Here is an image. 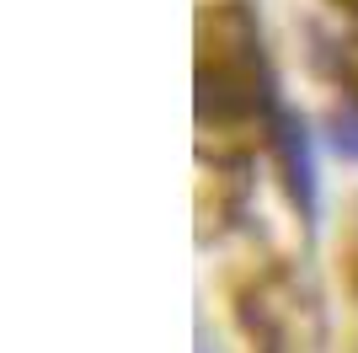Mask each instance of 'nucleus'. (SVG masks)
<instances>
[{
    "instance_id": "nucleus-1",
    "label": "nucleus",
    "mask_w": 358,
    "mask_h": 353,
    "mask_svg": "<svg viewBox=\"0 0 358 353\" xmlns=\"http://www.w3.org/2000/svg\"><path fill=\"white\" fill-rule=\"evenodd\" d=\"M198 86H203V113H241L257 118L268 107L262 86V54H257V27L241 6H214L203 11V54H198Z\"/></svg>"
},
{
    "instance_id": "nucleus-2",
    "label": "nucleus",
    "mask_w": 358,
    "mask_h": 353,
    "mask_svg": "<svg viewBox=\"0 0 358 353\" xmlns=\"http://www.w3.org/2000/svg\"><path fill=\"white\" fill-rule=\"evenodd\" d=\"M273 145H278V155H284V172H289V182H294V193L305 198V209H310V198H315V166H310V145H305V123L273 107Z\"/></svg>"
},
{
    "instance_id": "nucleus-3",
    "label": "nucleus",
    "mask_w": 358,
    "mask_h": 353,
    "mask_svg": "<svg viewBox=\"0 0 358 353\" xmlns=\"http://www.w3.org/2000/svg\"><path fill=\"white\" fill-rule=\"evenodd\" d=\"M327 64H331V75H337V81L358 97V43H337L327 54Z\"/></svg>"
}]
</instances>
